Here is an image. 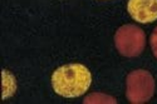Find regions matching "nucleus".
<instances>
[{
  "mask_svg": "<svg viewBox=\"0 0 157 104\" xmlns=\"http://www.w3.org/2000/svg\"><path fill=\"white\" fill-rule=\"evenodd\" d=\"M155 92V80L146 70H135L127 76V98L131 103L140 104L151 99Z\"/></svg>",
  "mask_w": 157,
  "mask_h": 104,
  "instance_id": "obj_3",
  "label": "nucleus"
},
{
  "mask_svg": "<svg viewBox=\"0 0 157 104\" xmlns=\"http://www.w3.org/2000/svg\"><path fill=\"white\" fill-rule=\"evenodd\" d=\"M102 99H108V100H111L112 103H116V100H114L113 98L107 97V95H99V94H92V95H89L84 102H86V103H101V102H104V100H102Z\"/></svg>",
  "mask_w": 157,
  "mask_h": 104,
  "instance_id": "obj_6",
  "label": "nucleus"
},
{
  "mask_svg": "<svg viewBox=\"0 0 157 104\" xmlns=\"http://www.w3.org/2000/svg\"><path fill=\"white\" fill-rule=\"evenodd\" d=\"M90 83V72L82 64L63 65L58 68L52 76V84L56 93L65 98H75L84 94Z\"/></svg>",
  "mask_w": 157,
  "mask_h": 104,
  "instance_id": "obj_1",
  "label": "nucleus"
},
{
  "mask_svg": "<svg viewBox=\"0 0 157 104\" xmlns=\"http://www.w3.org/2000/svg\"><path fill=\"white\" fill-rule=\"evenodd\" d=\"M128 13L138 23L157 20V0H129Z\"/></svg>",
  "mask_w": 157,
  "mask_h": 104,
  "instance_id": "obj_4",
  "label": "nucleus"
},
{
  "mask_svg": "<svg viewBox=\"0 0 157 104\" xmlns=\"http://www.w3.org/2000/svg\"><path fill=\"white\" fill-rule=\"evenodd\" d=\"M15 88L17 85H15L14 76L9 74L6 70H3V99L13 95Z\"/></svg>",
  "mask_w": 157,
  "mask_h": 104,
  "instance_id": "obj_5",
  "label": "nucleus"
},
{
  "mask_svg": "<svg viewBox=\"0 0 157 104\" xmlns=\"http://www.w3.org/2000/svg\"><path fill=\"white\" fill-rule=\"evenodd\" d=\"M151 46L153 50V54L157 57V28L153 30V33L151 35Z\"/></svg>",
  "mask_w": 157,
  "mask_h": 104,
  "instance_id": "obj_7",
  "label": "nucleus"
},
{
  "mask_svg": "<svg viewBox=\"0 0 157 104\" xmlns=\"http://www.w3.org/2000/svg\"><path fill=\"white\" fill-rule=\"evenodd\" d=\"M116 46L124 57H137L142 53L146 44V36L142 29L136 25H123L116 33Z\"/></svg>",
  "mask_w": 157,
  "mask_h": 104,
  "instance_id": "obj_2",
  "label": "nucleus"
}]
</instances>
